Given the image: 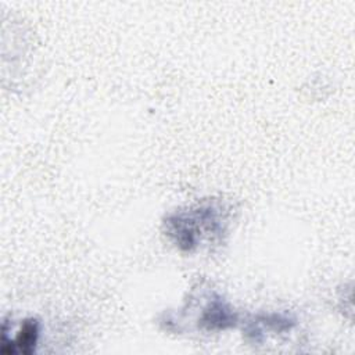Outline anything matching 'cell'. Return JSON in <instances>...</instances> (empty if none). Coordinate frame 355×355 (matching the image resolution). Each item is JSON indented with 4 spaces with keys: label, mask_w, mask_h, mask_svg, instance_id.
I'll list each match as a JSON object with an SVG mask.
<instances>
[{
    "label": "cell",
    "mask_w": 355,
    "mask_h": 355,
    "mask_svg": "<svg viewBox=\"0 0 355 355\" xmlns=\"http://www.w3.org/2000/svg\"><path fill=\"white\" fill-rule=\"evenodd\" d=\"M220 211L214 202L204 201L189 211L172 214L164 222L166 234L180 250L193 251L205 234L223 232L225 218Z\"/></svg>",
    "instance_id": "cell-1"
},
{
    "label": "cell",
    "mask_w": 355,
    "mask_h": 355,
    "mask_svg": "<svg viewBox=\"0 0 355 355\" xmlns=\"http://www.w3.org/2000/svg\"><path fill=\"white\" fill-rule=\"evenodd\" d=\"M237 322V315L232 308L222 301L219 297L211 300V302L204 308L200 323L208 331L225 330L234 326Z\"/></svg>",
    "instance_id": "cell-3"
},
{
    "label": "cell",
    "mask_w": 355,
    "mask_h": 355,
    "mask_svg": "<svg viewBox=\"0 0 355 355\" xmlns=\"http://www.w3.org/2000/svg\"><path fill=\"white\" fill-rule=\"evenodd\" d=\"M39 331H40L39 322L36 319H26L14 338L1 334L0 351L7 355L17 354V352L29 355L36 348V344L39 340Z\"/></svg>",
    "instance_id": "cell-2"
}]
</instances>
